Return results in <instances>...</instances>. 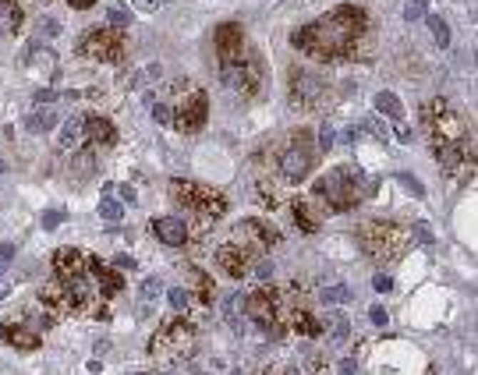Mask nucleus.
<instances>
[{"label": "nucleus", "mask_w": 478, "mask_h": 375, "mask_svg": "<svg viewBox=\"0 0 478 375\" xmlns=\"http://www.w3.org/2000/svg\"><path fill=\"white\" fill-rule=\"evenodd\" d=\"M411 234H415V241H418V245H432V230H429V223H415V227H411Z\"/></svg>", "instance_id": "obj_31"}, {"label": "nucleus", "mask_w": 478, "mask_h": 375, "mask_svg": "<svg viewBox=\"0 0 478 375\" xmlns=\"http://www.w3.org/2000/svg\"><path fill=\"white\" fill-rule=\"evenodd\" d=\"M21 25V11L11 4V0H0V39L7 36V32H14Z\"/></svg>", "instance_id": "obj_15"}, {"label": "nucleus", "mask_w": 478, "mask_h": 375, "mask_svg": "<svg viewBox=\"0 0 478 375\" xmlns=\"http://www.w3.org/2000/svg\"><path fill=\"white\" fill-rule=\"evenodd\" d=\"M117 266H121V269H131V266H135V259H131V255H121V259H117Z\"/></svg>", "instance_id": "obj_45"}, {"label": "nucleus", "mask_w": 478, "mask_h": 375, "mask_svg": "<svg viewBox=\"0 0 478 375\" xmlns=\"http://www.w3.org/2000/svg\"><path fill=\"white\" fill-rule=\"evenodd\" d=\"M117 191H121V195H124V198H128V202H135V188H128V185H121V188H117Z\"/></svg>", "instance_id": "obj_46"}, {"label": "nucleus", "mask_w": 478, "mask_h": 375, "mask_svg": "<svg viewBox=\"0 0 478 375\" xmlns=\"http://www.w3.org/2000/svg\"><path fill=\"white\" fill-rule=\"evenodd\" d=\"M61 220H64V216H61L57 209H50V212H43V227H46V230H54V227H57Z\"/></svg>", "instance_id": "obj_34"}, {"label": "nucleus", "mask_w": 478, "mask_h": 375, "mask_svg": "<svg viewBox=\"0 0 478 375\" xmlns=\"http://www.w3.org/2000/svg\"><path fill=\"white\" fill-rule=\"evenodd\" d=\"M347 340V322H337V329H333V344H344Z\"/></svg>", "instance_id": "obj_41"}, {"label": "nucleus", "mask_w": 478, "mask_h": 375, "mask_svg": "<svg viewBox=\"0 0 478 375\" xmlns=\"http://www.w3.org/2000/svg\"><path fill=\"white\" fill-rule=\"evenodd\" d=\"M290 96H294V103H301V106L319 103V96H322V78L312 75V71H294V75H290Z\"/></svg>", "instance_id": "obj_6"}, {"label": "nucleus", "mask_w": 478, "mask_h": 375, "mask_svg": "<svg viewBox=\"0 0 478 375\" xmlns=\"http://www.w3.org/2000/svg\"><path fill=\"white\" fill-rule=\"evenodd\" d=\"M365 131H372V135H376L380 142H386V138H390V135H386V128H382V124L376 120V117H372V120H365Z\"/></svg>", "instance_id": "obj_32"}, {"label": "nucleus", "mask_w": 478, "mask_h": 375, "mask_svg": "<svg viewBox=\"0 0 478 375\" xmlns=\"http://www.w3.org/2000/svg\"><path fill=\"white\" fill-rule=\"evenodd\" d=\"M333 138H337V128H333V124H322V128H319V149H322V153L333 149Z\"/></svg>", "instance_id": "obj_29"}, {"label": "nucleus", "mask_w": 478, "mask_h": 375, "mask_svg": "<svg viewBox=\"0 0 478 375\" xmlns=\"http://www.w3.org/2000/svg\"><path fill=\"white\" fill-rule=\"evenodd\" d=\"M160 290H163V283L156 280V277H149V280L142 283V297H146V301H153V297H160Z\"/></svg>", "instance_id": "obj_30"}, {"label": "nucleus", "mask_w": 478, "mask_h": 375, "mask_svg": "<svg viewBox=\"0 0 478 375\" xmlns=\"http://www.w3.org/2000/svg\"><path fill=\"white\" fill-rule=\"evenodd\" d=\"M322 301H330V304H347V301H351V287H344V283L322 287Z\"/></svg>", "instance_id": "obj_21"}, {"label": "nucleus", "mask_w": 478, "mask_h": 375, "mask_svg": "<svg viewBox=\"0 0 478 375\" xmlns=\"http://www.w3.org/2000/svg\"><path fill=\"white\" fill-rule=\"evenodd\" d=\"M181 131H198L202 124H205V96L202 93H191L185 103H181V110H178V120H174Z\"/></svg>", "instance_id": "obj_8"}, {"label": "nucleus", "mask_w": 478, "mask_h": 375, "mask_svg": "<svg viewBox=\"0 0 478 375\" xmlns=\"http://www.w3.org/2000/svg\"><path fill=\"white\" fill-rule=\"evenodd\" d=\"M106 21H110L113 29H128V25H131V14H128L124 7H110V11H106Z\"/></svg>", "instance_id": "obj_26"}, {"label": "nucleus", "mask_w": 478, "mask_h": 375, "mask_svg": "<svg viewBox=\"0 0 478 375\" xmlns=\"http://www.w3.org/2000/svg\"><path fill=\"white\" fill-rule=\"evenodd\" d=\"M362 138V128H351V131H344V142H358Z\"/></svg>", "instance_id": "obj_43"}, {"label": "nucleus", "mask_w": 478, "mask_h": 375, "mask_svg": "<svg viewBox=\"0 0 478 375\" xmlns=\"http://www.w3.org/2000/svg\"><path fill=\"white\" fill-rule=\"evenodd\" d=\"M386 319H390V312H386L382 304H376V308H372V322H376V326H386Z\"/></svg>", "instance_id": "obj_38"}, {"label": "nucleus", "mask_w": 478, "mask_h": 375, "mask_svg": "<svg viewBox=\"0 0 478 375\" xmlns=\"http://www.w3.org/2000/svg\"><path fill=\"white\" fill-rule=\"evenodd\" d=\"M86 142V117H71L61 131V149H78Z\"/></svg>", "instance_id": "obj_14"}, {"label": "nucleus", "mask_w": 478, "mask_h": 375, "mask_svg": "<svg viewBox=\"0 0 478 375\" xmlns=\"http://www.w3.org/2000/svg\"><path fill=\"white\" fill-rule=\"evenodd\" d=\"M188 304H191L188 290H185V287H174V290H171V308H174V312H185Z\"/></svg>", "instance_id": "obj_28"}, {"label": "nucleus", "mask_w": 478, "mask_h": 375, "mask_svg": "<svg viewBox=\"0 0 478 375\" xmlns=\"http://www.w3.org/2000/svg\"><path fill=\"white\" fill-rule=\"evenodd\" d=\"M397 181L404 185V191H411L415 198H425V185H422L418 178H411V174H404V170H400V174H397Z\"/></svg>", "instance_id": "obj_25"}, {"label": "nucleus", "mask_w": 478, "mask_h": 375, "mask_svg": "<svg viewBox=\"0 0 478 375\" xmlns=\"http://www.w3.org/2000/svg\"><path fill=\"white\" fill-rule=\"evenodd\" d=\"M57 124V113H50V110H36L29 120H25V128L32 131V135H43V131H50Z\"/></svg>", "instance_id": "obj_18"}, {"label": "nucleus", "mask_w": 478, "mask_h": 375, "mask_svg": "<svg viewBox=\"0 0 478 375\" xmlns=\"http://www.w3.org/2000/svg\"><path fill=\"white\" fill-rule=\"evenodd\" d=\"M340 375H358V365H355V361H344V365H340Z\"/></svg>", "instance_id": "obj_44"}, {"label": "nucleus", "mask_w": 478, "mask_h": 375, "mask_svg": "<svg viewBox=\"0 0 478 375\" xmlns=\"http://www.w3.org/2000/svg\"><path fill=\"white\" fill-rule=\"evenodd\" d=\"M425 7H429V0H404V18L407 21H418L425 14Z\"/></svg>", "instance_id": "obj_27"}, {"label": "nucleus", "mask_w": 478, "mask_h": 375, "mask_svg": "<svg viewBox=\"0 0 478 375\" xmlns=\"http://www.w3.org/2000/svg\"><path fill=\"white\" fill-rule=\"evenodd\" d=\"M57 273L68 277V280L82 277V273H86V259H82V252H75V248H61V252H57Z\"/></svg>", "instance_id": "obj_13"}, {"label": "nucleus", "mask_w": 478, "mask_h": 375, "mask_svg": "<svg viewBox=\"0 0 478 375\" xmlns=\"http://www.w3.org/2000/svg\"><path fill=\"white\" fill-rule=\"evenodd\" d=\"M220 78H223V86L234 89V93L252 89V86L259 82V64H245V57H241V61H230V64H220Z\"/></svg>", "instance_id": "obj_5"}, {"label": "nucleus", "mask_w": 478, "mask_h": 375, "mask_svg": "<svg viewBox=\"0 0 478 375\" xmlns=\"http://www.w3.org/2000/svg\"><path fill=\"white\" fill-rule=\"evenodd\" d=\"M82 53H89V57H99V61H117V57H121V39H117L113 32H103V29H96L93 36L82 43Z\"/></svg>", "instance_id": "obj_7"}, {"label": "nucleus", "mask_w": 478, "mask_h": 375, "mask_svg": "<svg viewBox=\"0 0 478 375\" xmlns=\"http://www.w3.org/2000/svg\"><path fill=\"white\" fill-rule=\"evenodd\" d=\"M4 337H7V344L25 347V351H32V347L39 344V337H36L32 329H21V326H7V329H4Z\"/></svg>", "instance_id": "obj_16"}, {"label": "nucleus", "mask_w": 478, "mask_h": 375, "mask_svg": "<svg viewBox=\"0 0 478 375\" xmlns=\"http://www.w3.org/2000/svg\"><path fill=\"white\" fill-rule=\"evenodd\" d=\"M57 32H61V21H57V18H39V21H36V36H39V39H54Z\"/></svg>", "instance_id": "obj_24"}, {"label": "nucleus", "mask_w": 478, "mask_h": 375, "mask_svg": "<svg viewBox=\"0 0 478 375\" xmlns=\"http://www.w3.org/2000/svg\"><path fill=\"white\" fill-rule=\"evenodd\" d=\"M11 262H14V245H4V248H0V273H4Z\"/></svg>", "instance_id": "obj_33"}, {"label": "nucleus", "mask_w": 478, "mask_h": 375, "mask_svg": "<svg viewBox=\"0 0 478 375\" xmlns=\"http://www.w3.org/2000/svg\"><path fill=\"white\" fill-rule=\"evenodd\" d=\"M429 29H432V39H436L439 46H450V25H447L443 18L429 14Z\"/></svg>", "instance_id": "obj_22"}, {"label": "nucleus", "mask_w": 478, "mask_h": 375, "mask_svg": "<svg viewBox=\"0 0 478 375\" xmlns=\"http://www.w3.org/2000/svg\"><path fill=\"white\" fill-rule=\"evenodd\" d=\"M393 124H397V138H400V142H411V128H407L404 120H393Z\"/></svg>", "instance_id": "obj_40"}, {"label": "nucleus", "mask_w": 478, "mask_h": 375, "mask_svg": "<svg viewBox=\"0 0 478 375\" xmlns=\"http://www.w3.org/2000/svg\"><path fill=\"white\" fill-rule=\"evenodd\" d=\"M255 277H259V280H270V277H273V262H270V259H263V262H259V269H255Z\"/></svg>", "instance_id": "obj_36"}, {"label": "nucleus", "mask_w": 478, "mask_h": 375, "mask_svg": "<svg viewBox=\"0 0 478 375\" xmlns=\"http://www.w3.org/2000/svg\"><path fill=\"white\" fill-rule=\"evenodd\" d=\"M121 212H124V205H121L117 198H110V195H106V198H99V216H103V220H110V223H113V220H121Z\"/></svg>", "instance_id": "obj_23"}, {"label": "nucleus", "mask_w": 478, "mask_h": 375, "mask_svg": "<svg viewBox=\"0 0 478 375\" xmlns=\"http://www.w3.org/2000/svg\"><path fill=\"white\" fill-rule=\"evenodd\" d=\"M372 287H376V290H380V294H386V290H390V287H393V280H390V277H386V273H380V277H376V280H372Z\"/></svg>", "instance_id": "obj_39"}, {"label": "nucleus", "mask_w": 478, "mask_h": 375, "mask_svg": "<svg viewBox=\"0 0 478 375\" xmlns=\"http://www.w3.org/2000/svg\"><path fill=\"white\" fill-rule=\"evenodd\" d=\"M305 142H308V135H298V138H294V145L280 156V178L290 181V185L305 181V178H308V170H312V153H308V145H305Z\"/></svg>", "instance_id": "obj_4"}, {"label": "nucleus", "mask_w": 478, "mask_h": 375, "mask_svg": "<svg viewBox=\"0 0 478 375\" xmlns=\"http://www.w3.org/2000/svg\"><path fill=\"white\" fill-rule=\"evenodd\" d=\"M86 135H89L93 142H113V128H110V120H103V117L86 120Z\"/></svg>", "instance_id": "obj_19"}, {"label": "nucleus", "mask_w": 478, "mask_h": 375, "mask_svg": "<svg viewBox=\"0 0 478 375\" xmlns=\"http://www.w3.org/2000/svg\"><path fill=\"white\" fill-rule=\"evenodd\" d=\"M54 99H57L54 89H39V93H36V103H39V106H43V103H54Z\"/></svg>", "instance_id": "obj_42"}, {"label": "nucleus", "mask_w": 478, "mask_h": 375, "mask_svg": "<svg viewBox=\"0 0 478 375\" xmlns=\"http://www.w3.org/2000/svg\"><path fill=\"white\" fill-rule=\"evenodd\" d=\"M135 7H138V11H146V14H153V11H160V7H163V0H135Z\"/></svg>", "instance_id": "obj_35"}, {"label": "nucleus", "mask_w": 478, "mask_h": 375, "mask_svg": "<svg viewBox=\"0 0 478 375\" xmlns=\"http://www.w3.org/2000/svg\"><path fill=\"white\" fill-rule=\"evenodd\" d=\"M376 110L386 113L390 120H404V106H400V99H397L393 93H380V96H376Z\"/></svg>", "instance_id": "obj_17"}, {"label": "nucleus", "mask_w": 478, "mask_h": 375, "mask_svg": "<svg viewBox=\"0 0 478 375\" xmlns=\"http://www.w3.org/2000/svg\"><path fill=\"white\" fill-rule=\"evenodd\" d=\"M153 234H156L163 245H171V248H178V245L188 241V227H185V220H178V216H156V220H153Z\"/></svg>", "instance_id": "obj_10"}, {"label": "nucleus", "mask_w": 478, "mask_h": 375, "mask_svg": "<svg viewBox=\"0 0 478 375\" xmlns=\"http://www.w3.org/2000/svg\"><path fill=\"white\" fill-rule=\"evenodd\" d=\"M11 287H14V283H7V280H0V297H7V294H11Z\"/></svg>", "instance_id": "obj_47"}, {"label": "nucleus", "mask_w": 478, "mask_h": 375, "mask_svg": "<svg viewBox=\"0 0 478 375\" xmlns=\"http://www.w3.org/2000/svg\"><path fill=\"white\" fill-rule=\"evenodd\" d=\"M4 170H7V167H4V160H0V174H4Z\"/></svg>", "instance_id": "obj_49"}, {"label": "nucleus", "mask_w": 478, "mask_h": 375, "mask_svg": "<svg viewBox=\"0 0 478 375\" xmlns=\"http://www.w3.org/2000/svg\"><path fill=\"white\" fill-rule=\"evenodd\" d=\"M365 32V14L358 7H337L333 14L305 25L301 32L290 36V43L312 57H322V61H333V57H344L355 39Z\"/></svg>", "instance_id": "obj_1"}, {"label": "nucleus", "mask_w": 478, "mask_h": 375, "mask_svg": "<svg viewBox=\"0 0 478 375\" xmlns=\"http://www.w3.org/2000/svg\"><path fill=\"white\" fill-rule=\"evenodd\" d=\"M75 7H93V0H71Z\"/></svg>", "instance_id": "obj_48"}, {"label": "nucleus", "mask_w": 478, "mask_h": 375, "mask_svg": "<svg viewBox=\"0 0 478 375\" xmlns=\"http://www.w3.org/2000/svg\"><path fill=\"white\" fill-rule=\"evenodd\" d=\"M171 195H174L181 205L195 209L198 216H223V212H227V202H223L216 191H209V188L188 185V181H174V185H171Z\"/></svg>", "instance_id": "obj_3"}, {"label": "nucleus", "mask_w": 478, "mask_h": 375, "mask_svg": "<svg viewBox=\"0 0 478 375\" xmlns=\"http://www.w3.org/2000/svg\"><path fill=\"white\" fill-rule=\"evenodd\" d=\"M362 245L372 259H400L404 252V234L393 223H365L362 230Z\"/></svg>", "instance_id": "obj_2"}, {"label": "nucleus", "mask_w": 478, "mask_h": 375, "mask_svg": "<svg viewBox=\"0 0 478 375\" xmlns=\"http://www.w3.org/2000/svg\"><path fill=\"white\" fill-rule=\"evenodd\" d=\"M153 117H156L160 124H171V110H167V106H160V103L153 106Z\"/></svg>", "instance_id": "obj_37"}, {"label": "nucleus", "mask_w": 478, "mask_h": 375, "mask_svg": "<svg viewBox=\"0 0 478 375\" xmlns=\"http://www.w3.org/2000/svg\"><path fill=\"white\" fill-rule=\"evenodd\" d=\"M245 255H248L245 248H230V245H227V248H220L216 262L227 269V277H234V280H238V277H245V269H248V259H245Z\"/></svg>", "instance_id": "obj_12"}, {"label": "nucleus", "mask_w": 478, "mask_h": 375, "mask_svg": "<svg viewBox=\"0 0 478 375\" xmlns=\"http://www.w3.org/2000/svg\"><path fill=\"white\" fill-rule=\"evenodd\" d=\"M153 351H160V354H185V351H191V329L188 326H171L153 344Z\"/></svg>", "instance_id": "obj_11"}, {"label": "nucleus", "mask_w": 478, "mask_h": 375, "mask_svg": "<svg viewBox=\"0 0 478 375\" xmlns=\"http://www.w3.org/2000/svg\"><path fill=\"white\" fill-rule=\"evenodd\" d=\"M216 50H220V61L230 64V61H241V25L227 21L216 29Z\"/></svg>", "instance_id": "obj_9"}, {"label": "nucleus", "mask_w": 478, "mask_h": 375, "mask_svg": "<svg viewBox=\"0 0 478 375\" xmlns=\"http://www.w3.org/2000/svg\"><path fill=\"white\" fill-rule=\"evenodd\" d=\"M436 156L443 160V167L454 174L457 167H461V153H457V145L454 142H439V149H436Z\"/></svg>", "instance_id": "obj_20"}]
</instances>
